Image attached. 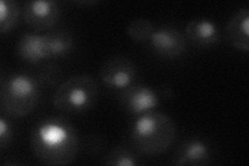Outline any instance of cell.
<instances>
[{"instance_id":"6da1fadb","label":"cell","mask_w":249,"mask_h":166,"mask_svg":"<svg viewBox=\"0 0 249 166\" xmlns=\"http://www.w3.org/2000/svg\"><path fill=\"white\" fill-rule=\"evenodd\" d=\"M31 148L38 160L47 165L71 163L79 148V138L65 118L49 117L38 122L31 133Z\"/></svg>"},{"instance_id":"7a4b0ae2","label":"cell","mask_w":249,"mask_h":166,"mask_svg":"<svg viewBox=\"0 0 249 166\" xmlns=\"http://www.w3.org/2000/svg\"><path fill=\"white\" fill-rule=\"evenodd\" d=\"M176 125L169 116L150 111L138 116L132 126L131 139L134 148L145 155L166 152L176 138Z\"/></svg>"},{"instance_id":"3957f363","label":"cell","mask_w":249,"mask_h":166,"mask_svg":"<svg viewBox=\"0 0 249 166\" xmlns=\"http://www.w3.org/2000/svg\"><path fill=\"white\" fill-rule=\"evenodd\" d=\"M1 110L13 117H22L30 113L40 98V84L28 74H15L1 83Z\"/></svg>"},{"instance_id":"277c9868","label":"cell","mask_w":249,"mask_h":166,"mask_svg":"<svg viewBox=\"0 0 249 166\" xmlns=\"http://www.w3.org/2000/svg\"><path fill=\"white\" fill-rule=\"evenodd\" d=\"M98 93V83L91 76H73L58 86L53 97V105L60 111L82 112L93 106Z\"/></svg>"},{"instance_id":"5b68a950","label":"cell","mask_w":249,"mask_h":166,"mask_svg":"<svg viewBox=\"0 0 249 166\" xmlns=\"http://www.w3.org/2000/svg\"><path fill=\"white\" fill-rule=\"evenodd\" d=\"M136 76L135 65L124 56L107 59L100 69V78L108 88L114 90L127 89L133 83Z\"/></svg>"},{"instance_id":"8992f818","label":"cell","mask_w":249,"mask_h":166,"mask_svg":"<svg viewBox=\"0 0 249 166\" xmlns=\"http://www.w3.org/2000/svg\"><path fill=\"white\" fill-rule=\"evenodd\" d=\"M60 17L59 4L52 0L29 1L23 9V19L26 24L36 30H46L56 24Z\"/></svg>"},{"instance_id":"52a82bcc","label":"cell","mask_w":249,"mask_h":166,"mask_svg":"<svg viewBox=\"0 0 249 166\" xmlns=\"http://www.w3.org/2000/svg\"><path fill=\"white\" fill-rule=\"evenodd\" d=\"M149 41L156 52L167 58L180 56L186 50L185 37L174 27L165 26L154 30Z\"/></svg>"},{"instance_id":"ba28073f","label":"cell","mask_w":249,"mask_h":166,"mask_svg":"<svg viewBox=\"0 0 249 166\" xmlns=\"http://www.w3.org/2000/svg\"><path fill=\"white\" fill-rule=\"evenodd\" d=\"M122 100L126 109L133 114L150 112L159 104L157 92L145 85L131 86L123 93Z\"/></svg>"},{"instance_id":"9c48e42d","label":"cell","mask_w":249,"mask_h":166,"mask_svg":"<svg viewBox=\"0 0 249 166\" xmlns=\"http://www.w3.org/2000/svg\"><path fill=\"white\" fill-rule=\"evenodd\" d=\"M211 159V149L207 142L192 138L184 141L174 155V164L178 166L207 165Z\"/></svg>"},{"instance_id":"30bf717a","label":"cell","mask_w":249,"mask_h":166,"mask_svg":"<svg viewBox=\"0 0 249 166\" xmlns=\"http://www.w3.org/2000/svg\"><path fill=\"white\" fill-rule=\"evenodd\" d=\"M19 56L30 64H37L44 59L50 58V47L47 35L24 34L18 43Z\"/></svg>"},{"instance_id":"8fae6325","label":"cell","mask_w":249,"mask_h":166,"mask_svg":"<svg viewBox=\"0 0 249 166\" xmlns=\"http://www.w3.org/2000/svg\"><path fill=\"white\" fill-rule=\"evenodd\" d=\"M227 36L230 43L236 49L248 52L249 51V10L241 9L227 25Z\"/></svg>"},{"instance_id":"7c38bea8","label":"cell","mask_w":249,"mask_h":166,"mask_svg":"<svg viewBox=\"0 0 249 166\" xmlns=\"http://www.w3.org/2000/svg\"><path fill=\"white\" fill-rule=\"evenodd\" d=\"M186 36L196 46H211L220 39V34L215 23L207 19L190 21L185 28Z\"/></svg>"},{"instance_id":"4fadbf2b","label":"cell","mask_w":249,"mask_h":166,"mask_svg":"<svg viewBox=\"0 0 249 166\" xmlns=\"http://www.w3.org/2000/svg\"><path fill=\"white\" fill-rule=\"evenodd\" d=\"M49 41L51 57H61L72 50L73 38L66 30H57L46 34Z\"/></svg>"},{"instance_id":"5bb4252c","label":"cell","mask_w":249,"mask_h":166,"mask_svg":"<svg viewBox=\"0 0 249 166\" xmlns=\"http://www.w3.org/2000/svg\"><path fill=\"white\" fill-rule=\"evenodd\" d=\"M19 15V6L13 0L0 1V30L2 34L11 31L16 26Z\"/></svg>"},{"instance_id":"9a60e30c","label":"cell","mask_w":249,"mask_h":166,"mask_svg":"<svg viewBox=\"0 0 249 166\" xmlns=\"http://www.w3.org/2000/svg\"><path fill=\"white\" fill-rule=\"evenodd\" d=\"M154 30V26L149 20L137 18L128 25L127 34L134 42L143 43L149 41Z\"/></svg>"},{"instance_id":"2e32d148","label":"cell","mask_w":249,"mask_h":166,"mask_svg":"<svg viewBox=\"0 0 249 166\" xmlns=\"http://www.w3.org/2000/svg\"><path fill=\"white\" fill-rule=\"evenodd\" d=\"M105 164L111 166H136L138 161L130 149L124 147H116L106 156Z\"/></svg>"},{"instance_id":"e0dca14e","label":"cell","mask_w":249,"mask_h":166,"mask_svg":"<svg viewBox=\"0 0 249 166\" xmlns=\"http://www.w3.org/2000/svg\"><path fill=\"white\" fill-rule=\"evenodd\" d=\"M13 137V128L11 123L5 117L0 118V148L4 149Z\"/></svg>"}]
</instances>
